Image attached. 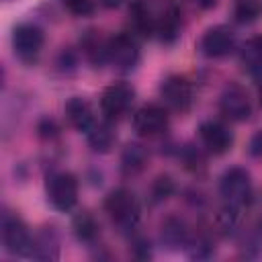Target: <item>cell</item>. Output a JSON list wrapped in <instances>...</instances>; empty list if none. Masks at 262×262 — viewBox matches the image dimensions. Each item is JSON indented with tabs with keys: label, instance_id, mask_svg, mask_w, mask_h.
Returning <instances> with one entry per match:
<instances>
[{
	"label": "cell",
	"instance_id": "cell-1",
	"mask_svg": "<svg viewBox=\"0 0 262 262\" xmlns=\"http://www.w3.org/2000/svg\"><path fill=\"white\" fill-rule=\"evenodd\" d=\"M104 213L121 231H133L141 219V205L129 188H115L104 199Z\"/></svg>",
	"mask_w": 262,
	"mask_h": 262
},
{
	"label": "cell",
	"instance_id": "cell-2",
	"mask_svg": "<svg viewBox=\"0 0 262 262\" xmlns=\"http://www.w3.org/2000/svg\"><path fill=\"white\" fill-rule=\"evenodd\" d=\"M219 194H221L225 205L244 209L254 196V186H252L250 172L242 166L227 168L219 178Z\"/></svg>",
	"mask_w": 262,
	"mask_h": 262
},
{
	"label": "cell",
	"instance_id": "cell-3",
	"mask_svg": "<svg viewBox=\"0 0 262 262\" xmlns=\"http://www.w3.org/2000/svg\"><path fill=\"white\" fill-rule=\"evenodd\" d=\"M135 100V88L127 82H115L104 88L100 96V113L106 121H121L133 106Z\"/></svg>",
	"mask_w": 262,
	"mask_h": 262
},
{
	"label": "cell",
	"instance_id": "cell-4",
	"mask_svg": "<svg viewBox=\"0 0 262 262\" xmlns=\"http://www.w3.org/2000/svg\"><path fill=\"white\" fill-rule=\"evenodd\" d=\"M219 113L223 115V119L233 121V123H242L248 121L252 115V98L250 92L237 84V82H229L221 94H219Z\"/></svg>",
	"mask_w": 262,
	"mask_h": 262
},
{
	"label": "cell",
	"instance_id": "cell-5",
	"mask_svg": "<svg viewBox=\"0 0 262 262\" xmlns=\"http://www.w3.org/2000/svg\"><path fill=\"white\" fill-rule=\"evenodd\" d=\"M78 178L70 172H55L47 178L45 192L47 201L57 211H70L78 203Z\"/></svg>",
	"mask_w": 262,
	"mask_h": 262
},
{
	"label": "cell",
	"instance_id": "cell-6",
	"mask_svg": "<svg viewBox=\"0 0 262 262\" xmlns=\"http://www.w3.org/2000/svg\"><path fill=\"white\" fill-rule=\"evenodd\" d=\"M139 43L133 33H119L108 39V63L117 72H133L139 63Z\"/></svg>",
	"mask_w": 262,
	"mask_h": 262
},
{
	"label": "cell",
	"instance_id": "cell-7",
	"mask_svg": "<svg viewBox=\"0 0 262 262\" xmlns=\"http://www.w3.org/2000/svg\"><path fill=\"white\" fill-rule=\"evenodd\" d=\"M33 235L25 221L14 213L2 215V246L12 256H29Z\"/></svg>",
	"mask_w": 262,
	"mask_h": 262
},
{
	"label": "cell",
	"instance_id": "cell-8",
	"mask_svg": "<svg viewBox=\"0 0 262 262\" xmlns=\"http://www.w3.org/2000/svg\"><path fill=\"white\" fill-rule=\"evenodd\" d=\"M43 31L37 25L23 23L12 31V49L16 57L25 63H35L43 49Z\"/></svg>",
	"mask_w": 262,
	"mask_h": 262
},
{
	"label": "cell",
	"instance_id": "cell-9",
	"mask_svg": "<svg viewBox=\"0 0 262 262\" xmlns=\"http://www.w3.org/2000/svg\"><path fill=\"white\" fill-rule=\"evenodd\" d=\"M160 98L168 111L186 113L194 100L192 84L184 76H168L160 84Z\"/></svg>",
	"mask_w": 262,
	"mask_h": 262
},
{
	"label": "cell",
	"instance_id": "cell-10",
	"mask_svg": "<svg viewBox=\"0 0 262 262\" xmlns=\"http://www.w3.org/2000/svg\"><path fill=\"white\" fill-rule=\"evenodd\" d=\"M170 115L162 104H143L133 113V129L141 137H158L168 129Z\"/></svg>",
	"mask_w": 262,
	"mask_h": 262
},
{
	"label": "cell",
	"instance_id": "cell-11",
	"mask_svg": "<svg viewBox=\"0 0 262 262\" xmlns=\"http://www.w3.org/2000/svg\"><path fill=\"white\" fill-rule=\"evenodd\" d=\"M199 139L201 145L213 154V156H223L231 149L233 145V131L229 129V125H225L223 121H203L199 125Z\"/></svg>",
	"mask_w": 262,
	"mask_h": 262
},
{
	"label": "cell",
	"instance_id": "cell-12",
	"mask_svg": "<svg viewBox=\"0 0 262 262\" xmlns=\"http://www.w3.org/2000/svg\"><path fill=\"white\" fill-rule=\"evenodd\" d=\"M199 47H201L203 55H207L211 59L225 57V55H229L235 49V33L229 27H225V25L211 27L201 37Z\"/></svg>",
	"mask_w": 262,
	"mask_h": 262
},
{
	"label": "cell",
	"instance_id": "cell-13",
	"mask_svg": "<svg viewBox=\"0 0 262 262\" xmlns=\"http://www.w3.org/2000/svg\"><path fill=\"white\" fill-rule=\"evenodd\" d=\"M66 119L68 123L76 129V131H82V133H88L96 119H94V111H92V104L82 98V96H72L68 102H66Z\"/></svg>",
	"mask_w": 262,
	"mask_h": 262
},
{
	"label": "cell",
	"instance_id": "cell-14",
	"mask_svg": "<svg viewBox=\"0 0 262 262\" xmlns=\"http://www.w3.org/2000/svg\"><path fill=\"white\" fill-rule=\"evenodd\" d=\"M129 33L137 37H151L156 35V14L154 10L143 2L135 0L129 6Z\"/></svg>",
	"mask_w": 262,
	"mask_h": 262
},
{
	"label": "cell",
	"instance_id": "cell-15",
	"mask_svg": "<svg viewBox=\"0 0 262 262\" xmlns=\"http://www.w3.org/2000/svg\"><path fill=\"white\" fill-rule=\"evenodd\" d=\"M192 235V229L188 227V223L180 217H168L162 223V231H160V239L164 246H168L170 250H178V248H186L188 239Z\"/></svg>",
	"mask_w": 262,
	"mask_h": 262
},
{
	"label": "cell",
	"instance_id": "cell-16",
	"mask_svg": "<svg viewBox=\"0 0 262 262\" xmlns=\"http://www.w3.org/2000/svg\"><path fill=\"white\" fill-rule=\"evenodd\" d=\"M29 258H35V260H57L59 258V237L53 231V227H45L37 235H33Z\"/></svg>",
	"mask_w": 262,
	"mask_h": 262
},
{
	"label": "cell",
	"instance_id": "cell-17",
	"mask_svg": "<svg viewBox=\"0 0 262 262\" xmlns=\"http://www.w3.org/2000/svg\"><path fill=\"white\" fill-rule=\"evenodd\" d=\"M182 20H180V10L174 4H168L160 14H156V35L164 43H174L180 37Z\"/></svg>",
	"mask_w": 262,
	"mask_h": 262
},
{
	"label": "cell",
	"instance_id": "cell-18",
	"mask_svg": "<svg viewBox=\"0 0 262 262\" xmlns=\"http://www.w3.org/2000/svg\"><path fill=\"white\" fill-rule=\"evenodd\" d=\"M239 63L256 80L262 78V35L246 39V43L239 49Z\"/></svg>",
	"mask_w": 262,
	"mask_h": 262
},
{
	"label": "cell",
	"instance_id": "cell-19",
	"mask_svg": "<svg viewBox=\"0 0 262 262\" xmlns=\"http://www.w3.org/2000/svg\"><path fill=\"white\" fill-rule=\"evenodd\" d=\"M82 51L94 68H100L108 61V39H104L98 31H88L82 39Z\"/></svg>",
	"mask_w": 262,
	"mask_h": 262
},
{
	"label": "cell",
	"instance_id": "cell-20",
	"mask_svg": "<svg viewBox=\"0 0 262 262\" xmlns=\"http://www.w3.org/2000/svg\"><path fill=\"white\" fill-rule=\"evenodd\" d=\"M117 141V133H115V123L113 121H100L94 123V127L88 131V145L92 151L96 154H106L111 151V147Z\"/></svg>",
	"mask_w": 262,
	"mask_h": 262
},
{
	"label": "cell",
	"instance_id": "cell-21",
	"mask_svg": "<svg viewBox=\"0 0 262 262\" xmlns=\"http://www.w3.org/2000/svg\"><path fill=\"white\" fill-rule=\"evenodd\" d=\"M147 160H149V154H147V149H145L141 143H129V145L123 149V156H121L123 174L135 176V174L143 172L145 166H147Z\"/></svg>",
	"mask_w": 262,
	"mask_h": 262
},
{
	"label": "cell",
	"instance_id": "cell-22",
	"mask_svg": "<svg viewBox=\"0 0 262 262\" xmlns=\"http://www.w3.org/2000/svg\"><path fill=\"white\" fill-rule=\"evenodd\" d=\"M72 229H74L76 237H78L80 242H84V244L96 242V237H98V233H100L98 221H96L94 215L88 213V211H80V213L74 215V219H72Z\"/></svg>",
	"mask_w": 262,
	"mask_h": 262
},
{
	"label": "cell",
	"instance_id": "cell-23",
	"mask_svg": "<svg viewBox=\"0 0 262 262\" xmlns=\"http://www.w3.org/2000/svg\"><path fill=\"white\" fill-rule=\"evenodd\" d=\"M239 225H242V209L223 203V207L215 215V227H217V231L221 235H233L239 229Z\"/></svg>",
	"mask_w": 262,
	"mask_h": 262
},
{
	"label": "cell",
	"instance_id": "cell-24",
	"mask_svg": "<svg viewBox=\"0 0 262 262\" xmlns=\"http://www.w3.org/2000/svg\"><path fill=\"white\" fill-rule=\"evenodd\" d=\"M233 16L242 25H248V23L258 20L262 16V0H237L235 2V10H233Z\"/></svg>",
	"mask_w": 262,
	"mask_h": 262
},
{
	"label": "cell",
	"instance_id": "cell-25",
	"mask_svg": "<svg viewBox=\"0 0 262 262\" xmlns=\"http://www.w3.org/2000/svg\"><path fill=\"white\" fill-rule=\"evenodd\" d=\"M61 4L74 16H90L96 10L94 0H61Z\"/></svg>",
	"mask_w": 262,
	"mask_h": 262
},
{
	"label": "cell",
	"instance_id": "cell-26",
	"mask_svg": "<svg viewBox=\"0 0 262 262\" xmlns=\"http://www.w3.org/2000/svg\"><path fill=\"white\" fill-rule=\"evenodd\" d=\"M174 192V182L170 176H158L154 180V186H151V196L154 201H164L168 199L170 194Z\"/></svg>",
	"mask_w": 262,
	"mask_h": 262
},
{
	"label": "cell",
	"instance_id": "cell-27",
	"mask_svg": "<svg viewBox=\"0 0 262 262\" xmlns=\"http://www.w3.org/2000/svg\"><path fill=\"white\" fill-rule=\"evenodd\" d=\"M184 162H186V166L192 168V170H199V168L205 166V160H203L201 151H199V149H192V147L184 149Z\"/></svg>",
	"mask_w": 262,
	"mask_h": 262
},
{
	"label": "cell",
	"instance_id": "cell-28",
	"mask_svg": "<svg viewBox=\"0 0 262 262\" xmlns=\"http://www.w3.org/2000/svg\"><path fill=\"white\" fill-rule=\"evenodd\" d=\"M248 151H250L252 158H262V129L252 135L250 145H248Z\"/></svg>",
	"mask_w": 262,
	"mask_h": 262
},
{
	"label": "cell",
	"instance_id": "cell-29",
	"mask_svg": "<svg viewBox=\"0 0 262 262\" xmlns=\"http://www.w3.org/2000/svg\"><path fill=\"white\" fill-rule=\"evenodd\" d=\"M135 254H137L139 258H147V256H149V244H147L145 239H137V242H135Z\"/></svg>",
	"mask_w": 262,
	"mask_h": 262
},
{
	"label": "cell",
	"instance_id": "cell-30",
	"mask_svg": "<svg viewBox=\"0 0 262 262\" xmlns=\"http://www.w3.org/2000/svg\"><path fill=\"white\" fill-rule=\"evenodd\" d=\"M201 8H211V6H215L217 4V0H194Z\"/></svg>",
	"mask_w": 262,
	"mask_h": 262
},
{
	"label": "cell",
	"instance_id": "cell-31",
	"mask_svg": "<svg viewBox=\"0 0 262 262\" xmlns=\"http://www.w3.org/2000/svg\"><path fill=\"white\" fill-rule=\"evenodd\" d=\"M100 2H102L104 6H111V8H113V6H119V4H121V0H100Z\"/></svg>",
	"mask_w": 262,
	"mask_h": 262
},
{
	"label": "cell",
	"instance_id": "cell-32",
	"mask_svg": "<svg viewBox=\"0 0 262 262\" xmlns=\"http://www.w3.org/2000/svg\"><path fill=\"white\" fill-rule=\"evenodd\" d=\"M258 100H260V106H262V78H258Z\"/></svg>",
	"mask_w": 262,
	"mask_h": 262
}]
</instances>
